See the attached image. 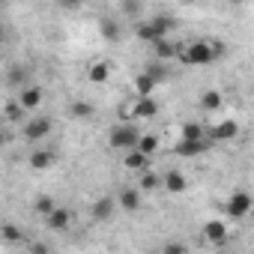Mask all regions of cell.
<instances>
[{"mask_svg":"<svg viewBox=\"0 0 254 254\" xmlns=\"http://www.w3.org/2000/svg\"><path fill=\"white\" fill-rule=\"evenodd\" d=\"M150 45H153V51H156L159 60H171V57H177V51H180L168 36H165V39H156V42H150Z\"/></svg>","mask_w":254,"mask_h":254,"instance_id":"obj_15","label":"cell"},{"mask_svg":"<svg viewBox=\"0 0 254 254\" xmlns=\"http://www.w3.org/2000/svg\"><path fill=\"white\" fill-rule=\"evenodd\" d=\"M221 42H215V39H197V42H191V45H186V48H180L177 51V57L186 63V66H212L218 57H221Z\"/></svg>","mask_w":254,"mask_h":254,"instance_id":"obj_1","label":"cell"},{"mask_svg":"<svg viewBox=\"0 0 254 254\" xmlns=\"http://www.w3.org/2000/svg\"><path fill=\"white\" fill-rule=\"evenodd\" d=\"M54 165V153L51 150H36V153H30V168L33 171H45V168H51Z\"/></svg>","mask_w":254,"mask_h":254,"instance_id":"obj_16","label":"cell"},{"mask_svg":"<svg viewBox=\"0 0 254 254\" xmlns=\"http://www.w3.org/2000/svg\"><path fill=\"white\" fill-rule=\"evenodd\" d=\"M123 9L129 12V15H138L141 12V3H138V0H123Z\"/></svg>","mask_w":254,"mask_h":254,"instance_id":"obj_30","label":"cell"},{"mask_svg":"<svg viewBox=\"0 0 254 254\" xmlns=\"http://www.w3.org/2000/svg\"><path fill=\"white\" fill-rule=\"evenodd\" d=\"M18 105H21L24 111H36V108L42 105V90H39V87H30V84H27V87L21 90V99H18Z\"/></svg>","mask_w":254,"mask_h":254,"instance_id":"obj_12","label":"cell"},{"mask_svg":"<svg viewBox=\"0 0 254 254\" xmlns=\"http://www.w3.org/2000/svg\"><path fill=\"white\" fill-rule=\"evenodd\" d=\"M117 206L126 209V212H135L141 209V189H123L120 197H117Z\"/></svg>","mask_w":254,"mask_h":254,"instance_id":"obj_10","label":"cell"},{"mask_svg":"<svg viewBox=\"0 0 254 254\" xmlns=\"http://www.w3.org/2000/svg\"><path fill=\"white\" fill-rule=\"evenodd\" d=\"M9 78H12V81H21V78H24V69H12Z\"/></svg>","mask_w":254,"mask_h":254,"instance_id":"obj_33","label":"cell"},{"mask_svg":"<svg viewBox=\"0 0 254 254\" xmlns=\"http://www.w3.org/2000/svg\"><path fill=\"white\" fill-rule=\"evenodd\" d=\"M69 114L78 117V120H87V117H93V105H90V102H72Z\"/></svg>","mask_w":254,"mask_h":254,"instance_id":"obj_27","label":"cell"},{"mask_svg":"<svg viewBox=\"0 0 254 254\" xmlns=\"http://www.w3.org/2000/svg\"><path fill=\"white\" fill-rule=\"evenodd\" d=\"M45 221H48L51 230H69V224H72V212H69L66 206H54V209L45 215Z\"/></svg>","mask_w":254,"mask_h":254,"instance_id":"obj_7","label":"cell"},{"mask_svg":"<svg viewBox=\"0 0 254 254\" xmlns=\"http://www.w3.org/2000/svg\"><path fill=\"white\" fill-rule=\"evenodd\" d=\"M138 138H141V132H138L135 123H120V126H114V129H111L108 144L114 150H132L138 144Z\"/></svg>","mask_w":254,"mask_h":254,"instance_id":"obj_2","label":"cell"},{"mask_svg":"<svg viewBox=\"0 0 254 254\" xmlns=\"http://www.w3.org/2000/svg\"><path fill=\"white\" fill-rule=\"evenodd\" d=\"M150 27L156 30V36H159V39H165V36L177 27V21H174V18H168V15H159V18H150Z\"/></svg>","mask_w":254,"mask_h":254,"instance_id":"obj_18","label":"cell"},{"mask_svg":"<svg viewBox=\"0 0 254 254\" xmlns=\"http://www.w3.org/2000/svg\"><path fill=\"white\" fill-rule=\"evenodd\" d=\"M233 3H242V0H233Z\"/></svg>","mask_w":254,"mask_h":254,"instance_id":"obj_35","label":"cell"},{"mask_svg":"<svg viewBox=\"0 0 254 254\" xmlns=\"http://www.w3.org/2000/svg\"><path fill=\"white\" fill-rule=\"evenodd\" d=\"M156 84H162V81H168V66H165V60H153V63H147V69H144Z\"/></svg>","mask_w":254,"mask_h":254,"instance_id":"obj_19","label":"cell"},{"mask_svg":"<svg viewBox=\"0 0 254 254\" xmlns=\"http://www.w3.org/2000/svg\"><path fill=\"white\" fill-rule=\"evenodd\" d=\"M165 254H186V245L183 242H171V245H165Z\"/></svg>","mask_w":254,"mask_h":254,"instance_id":"obj_31","label":"cell"},{"mask_svg":"<svg viewBox=\"0 0 254 254\" xmlns=\"http://www.w3.org/2000/svg\"><path fill=\"white\" fill-rule=\"evenodd\" d=\"M6 144V135H3V129H0V147H3Z\"/></svg>","mask_w":254,"mask_h":254,"instance_id":"obj_34","label":"cell"},{"mask_svg":"<svg viewBox=\"0 0 254 254\" xmlns=\"http://www.w3.org/2000/svg\"><path fill=\"white\" fill-rule=\"evenodd\" d=\"M51 117H33L27 126H24V138L30 141V144H36V141H42L45 135H51Z\"/></svg>","mask_w":254,"mask_h":254,"instance_id":"obj_4","label":"cell"},{"mask_svg":"<svg viewBox=\"0 0 254 254\" xmlns=\"http://www.w3.org/2000/svg\"><path fill=\"white\" fill-rule=\"evenodd\" d=\"M236 135H239V123H233V120H224L209 129V141H233Z\"/></svg>","mask_w":254,"mask_h":254,"instance_id":"obj_6","label":"cell"},{"mask_svg":"<svg viewBox=\"0 0 254 254\" xmlns=\"http://www.w3.org/2000/svg\"><path fill=\"white\" fill-rule=\"evenodd\" d=\"M99 30H102V36L111 39V42H120V39H123V30H120L117 21H108V18H105V21L99 24Z\"/></svg>","mask_w":254,"mask_h":254,"instance_id":"obj_21","label":"cell"},{"mask_svg":"<svg viewBox=\"0 0 254 254\" xmlns=\"http://www.w3.org/2000/svg\"><path fill=\"white\" fill-rule=\"evenodd\" d=\"M206 150H209V138H197V141H186V138H180V144H177V156H183V159L200 156V153H206Z\"/></svg>","mask_w":254,"mask_h":254,"instance_id":"obj_5","label":"cell"},{"mask_svg":"<svg viewBox=\"0 0 254 254\" xmlns=\"http://www.w3.org/2000/svg\"><path fill=\"white\" fill-rule=\"evenodd\" d=\"M162 186H165L168 191L180 194V191H186V177H183L180 171H171V174H165V177H162Z\"/></svg>","mask_w":254,"mask_h":254,"instance_id":"obj_17","label":"cell"},{"mask_svg":"<svg viewBox=\"0 0 254 254\" xmlns=\"http://www.w3.org/2000/svg\"><path fill=\"white\" fill-rule=\"evenodd\" d=\"M203 236H206L212 245H224L227 236H230V230H227L224 221H206V224H203Z\"/></svg>","mask_w":254,"mask_h":254,"instance_id":"obj_8","label":"cell"},{"mask_svg":"<svg viewBox=\"0 0 254 254\" xmlns=\"http://www.w3.org/2000/svg\"><path fill=\"white\" fill-rule=\"evenodd\" d=\"M224 212H227L230 218H245V215L251 212V194H248V191L230 194V200L224 203Z\"/></svg>","mask_w":254,"mask_h":254,"instance_id":"obj_3","label":"cell"},{"mask_svg":"<svg viewBox=\"0 0 254 254\" xmlns=\"http://www.w3.org/2000/svg\"><path fill=\"white\" fill-rule=\"evenodd\" d=\"M123 165L129 168V171H147V168H150V156H147V153H141L138 147H132V150H126Z\"/></svg>","mask_w":254,"mask_h":254,"instance_id":"obj_11","label":"cell"},{"mask_svg":"<svg viewBox=\"0 0 254 254\" xmlns=\"http://www.w3.org/2000/svg\"><path fill=\"white\" fill-rule=\"evenodd\" d=\"M57 3H60L63 9H78V6H81V0H57Z\"/></svg>","mask_w":254,"mask_h":254,"instance_id":"obj_32","label":"cell"},{"mask_svg":"<svg viewBox=\"0 0 254 254\" xmlns=\"http://www.w3.org/2000/svg\"><path fill=\"white\" fill-rule=\"evenodd\" d=\"M108 78H111V63H105V60L93 63V66L87 69V81H90V84H105Z\"/></svg>","mask_w":254,"mask_h":254,"instance_id":"obj_14","label":"cell"},{"mask_svg":"<svg viewBox=\"0 0 254 254\" xmlns=\"http://www.w3.org/2000/svg\"><path fill=\"white\" fill-rule=\"evenodd\" d=\"M0 236H3L6 242H21V227H15V224H3V227H0Z\"/></svg>","mask_w":254,"mask_h":254,"instance_id":"obj_29","label":"cell"},{"mask_svg":"<svg viewBox=\"0 0 254 254\" xmlns=\"http://www.w3.org/2000/svg\"><path fill=\"white\" fill-rule=\"evenodd\" d=\"M200 108H203V111H218V108H221V93H218V90H206V93L200 96Z\"/></svg>","mask_w":254,"mask_h":254,"instance_id":"obj_22","label":"cell"},{"mask_svg":"<svg viewBox=\"0 0 254 254\" xmlns=\"http://www.w3.org/2000/svg\"><path fill=\"white\" fill-rule=\"evenodd\" d=\"M54 206H57V203H54V197H48V194H39V197L33 200V209H36V215H48Z\"/></svg>","mask_w":254,"mask_h":254,"instance_id":"obj_26","label":"cell"},{"mask_svg":"<svg viewBox=\"0 0 254 254\" xmlns=\"http://www.w3.org/2000/svg\"><path fill=\"white\" fill-rule=\"evenodd\" d=\"M156 87H159V84H156L147 72H141V75L135 78V93H138V96H153V90H156Z\"/></svg>","mask_w":254,"mask_h":254,"instance_id":"obj_20","label":"cell"},{"mask_svg":"<svg viewBox=\"0 0 254 254\" xmlns=\"http://www.w3.org/2000/svg\"><path fill=\"white\" fill-rule=\"evenodd\" d=\"M114 209H117V200H114V197H99V200L93 203V218H96V221H111Z\"/></svg>","mask_w":254,"mask_h":254,"instance_id":"obj_13","label":"cell"},{"mask_svg":"<svg viewBox=\"0 0 254 254\" xmlns=\"http://www.w3.org/2000/svg\"><path fill=\"white\" fill-rule=\"evenodd\" d=\"M3 117L12 120V123H18V120H24V108H21L18 102H6V105H3Z\"/></svg>","mask_w":254,"mask_h":254,"instance_id":"obj_28","label":"cell"},{"mask_svg":"<svg viewBox=\"0 0 254 254\" xmlns=\"http://www.w3.org/2000/svg\"><path fill=\"white\" fill-rule=\"evenodd\" d=\"M135 147H138L141 153H147V156H153V153L159 150V138H156V135H141Z\"/></svg>","mask_w":254,"mask_h":254,"instance_id":"obj_24","label":"cell"},{"mask_svg":"<svg viewBox=\"0 0 254 254\" xmlns=\"http://www.w3.org/2000/svg\"><path fill=\"white\" fill-rule=\"evenodd\" d=\"M156 189H162V177L153 174V171H144V177H141V191H156Z\"/></svg>","mask_w":254,"mask_h":254,"instance_id":"obj_25","label":"cell"},{"mask_svg":"<svg viewBox=\"0 0 254 254\" xmlns=\"http://www.w3.org/2000/svg\"><path fill=\"white\" fill-rule=\"evenodd\" d=\"M183 138L186 141H197V138H206V129L200 123H186L183 126Z\"/></svg>","mask_w":254,"mask_h":254,"instance_id":"obj_23","label":"cell"},{"mask_svg":"<svg viewBox=\"0 0 254 254\" xmlns=\"http://www.w3.org/2000/svg\"><path fill=\"white\" fill-rule=\"evenodd\" d=\"M156 111H159V102L153 96H138V102L132 108L135 120H150V117H156Z\"/></svg>","mask_w":254,"mask_h":254,"instance_id":"obj_9","label":"cell"}]
</instances>
